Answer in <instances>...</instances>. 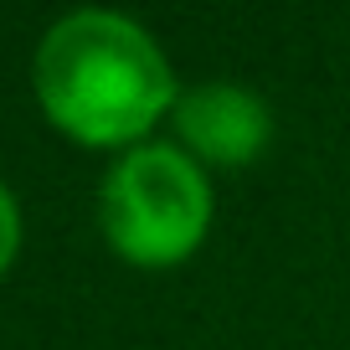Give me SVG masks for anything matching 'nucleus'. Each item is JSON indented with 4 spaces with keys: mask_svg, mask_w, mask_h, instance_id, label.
Returning a JSON list of instances; mask_svg holds the SVG:
<instances>
[{
    "mask_svg": "<svg viewBox=\"0 0 350 350\" xmlns=\"http://www.w3.org/2000/svg\"><path fill=\"white\" fill-rule=\"evenodd\" d=\"M16 232H21V221H16V201H11V191L0 186V268H5L11 252H16Z\"/></svg>",
    "mask_w": 350,
    "mask_h": 350,
    "instance_id": "20e7f679",
    "label": "nucleus"
},
{
    "mask_svg": "<svg viewBox=\"0 0 350 350\" xmlns=\"http://www.w3.org/2000/svg\"><path fill=\"white\" fill-rule=\"evenodd\" d=\"M36 93L67 134L93 144L139 134L170 98L160 46L119 11H72L36 46Z\"/></svg>",
    "mask_w": 350,
    "mask_h": 350,
    "instance_id": "f257e3e1",
    "label": "nucleus"
},
{
    "mask_svg": "<svg viewBox=\"0 0 350 350\" xmlns=\"http://www.w3.org/2000/svg\"><path fill=\"white\" fill-rule=\"evenodd\" d=\"M175 124L191 150H201L217 165H242L268 139V109L258 93L237 83H201L175 103Z\"/></svg>",
    "mask_w": 350,
    "mask_h": 350,
    "instance_id": "7ed1b4c3",
    "label": "nucleus"
},
{
    "mask_svg": "<svg viewBox=\"0 0 350 350\" xmlns=\"http://www.w3.org/2000/svg\"><path fill=\"white\" fill-rule=\"evenodd\" d=\"M211 217L206 175L170 144H139L103 175V232L134 262H175Z\"/></svg>",
    "mask_w": 350,
    "mask_h": 350,
    "instance_id": "f03ea898",
    "label": "nucleus"
}]
</instances>
